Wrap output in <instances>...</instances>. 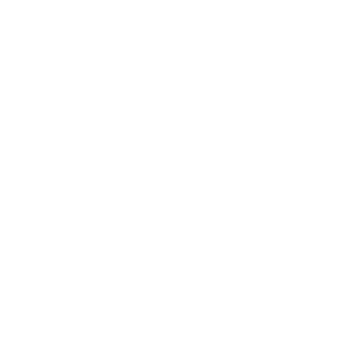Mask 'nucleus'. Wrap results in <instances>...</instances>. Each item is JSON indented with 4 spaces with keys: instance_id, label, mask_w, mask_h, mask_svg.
<instances>
[]
</instances>
